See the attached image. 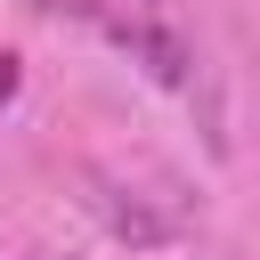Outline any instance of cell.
Returning a JSON list of instances; mask_svg holds the SVG:
<instances>
[{
    "mask_svg": "<svg viewBox=\"0 0 260 260\" xmlns=\"http://www.w3.org/2000/svg\"><path fill=\"white\" fill-rule=\"evenodd\" d=\"M16 98V57H0V106Z\"/></svg>",
    "mask_w": 260,
    "mask_h": 260,
    "instance_id": "cell-1",
    "label": "cell"
}]
</instances>
